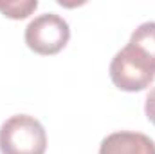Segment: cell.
Returning a JSON list of instances; mask_svg holds the SVG:
<instances>
[{
  "instance_id": "52a82bcc",
  "label": "cell",
  "mask_w": 155,
  "mask_h": 154,
  "mask_svg": "<svg viewBox=\"0 0 155 154\" xmlns=\"http://www.w3.org/2000/svg\"><path fill=\"white\" fill-rule=\"evenodd\" d=\"M144 113L146 118L155 125V87L146 94V102H144Z\"/></svg>"
},
{
  "instance_id": "5b68a950",
  "label": "cell",
  "mask_w": 155,
  "mask_h": 154,
  "mask_svg": "<svg viewBox=\"0 0 155 154\" xmlns=\"http://www.w3.org/2000/svg\"><path fill=\"white\" fill-rule=\"evenodd\" d=\"M130 44L141 47L155 60V22L141 24L130 37Z\"/></svg>"
},
{
  "instance_id": "6da1fadb",
  "label": "cell",
  "mask_w": 155,
  "mask_h": 154,
  "mask_svg": "<svg viewBox=\"0 0 155 154\" xmlns=\"http://www.w3.org/2000/svg\"><path fill=\"white\" fill-rule=\"evenodd\" d=\"M110 78L121 91H144L155 80V60L141 47L128 42L110 62Z\"/></svg>"
},
{
  "instance_id": "8992f818",
  "label": "cell",
  "mask_w": 155,
  "mask_h": 154,
  "mask_svg": "<svg viewBox=\"0 0 155 154\" xmlns=\"http://www.w3.org/2000/svg\"><path fill=\"white\" fill-rule=\"evenodd\" d=\"M38 7L36 0H11V2H0V11L4 16L13 20H24L31 13H35Z\"/></svg>"
},
{
  "instance_id": "7a4b0ae2",
  "label": "cell",
  "mask_w": 155,
  "mask_h": 154,
  "mask_svg": "<svg viewBox=\"0 0 155 154\" xmlns=\"http://www.w3.org/2000/svg\"><path fill=\"white\" fill-rule=\"evenodd\" d=\"M47 134L35 116L15 114L0 127L2 154H45Z\"/></svg>"
},
{
  "instance_id": "277c9868",
  "label": "cell",
  "mask_w": 155,
  "mask_h": 154,
  "mask_svg": "<svg viewBox=\"0 0 155 154\" xmlns=\"http://www.w3.org/2000/svg\"><path fill=\"white\" fill-rule=\"evenodd\" d=\"M99 154H155V142L141 132L119 131L101 142Z\"/></svg>"
},
{
  "instance_id": "3957f363",
  "label": "cell",
  "mask_w": 155,
  "mask_h": 154,
  "mask_svg": "<svg viewBox=\"0 0 155 154\" xmlns=\"http://www.w3.org/2000/svg\"><path fill=\"white\" fill-rule=\"evenodd\" d=\"M71 40L69 24L56 13L40 15L25 27V44L31 51L49 56L60 53Z\"/></svg>"
}]
</instances>
